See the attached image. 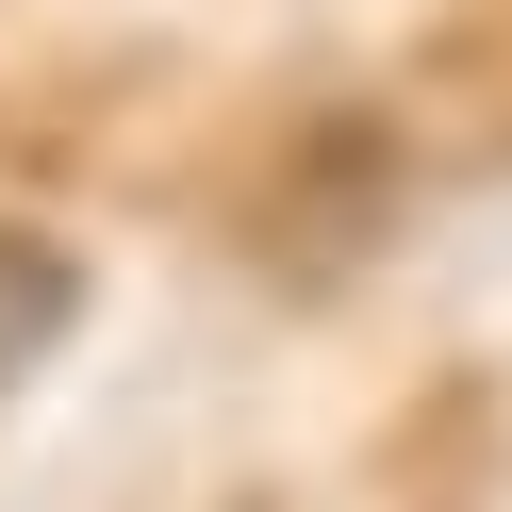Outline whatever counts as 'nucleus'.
I'll return each instance as SVG.
<instances>
[{"label": "nucleus", "instance_id": "1", "mask_svg": "<svg viewBox=\"0 0 512 512\" xmlns=\"http://www.w3.org/2000/svg\"><path fill=\"white\" fill-rule=\"evenodd\" d=\"M67 314H83V265H67L50 232H0V397L67 347Z\"/></svg>", "mask_w": 512, "mask_h": 512}]
</instances>
